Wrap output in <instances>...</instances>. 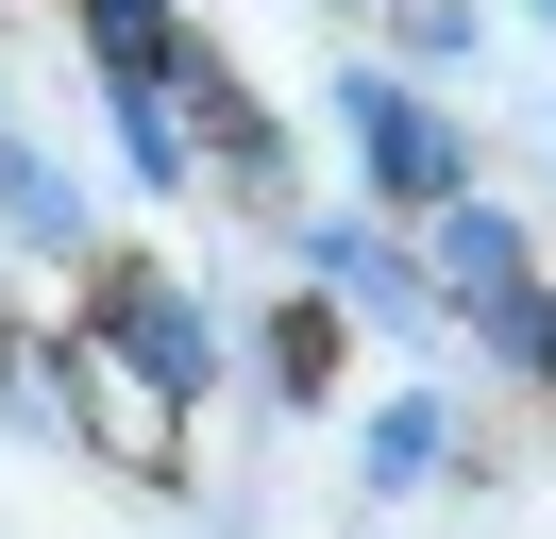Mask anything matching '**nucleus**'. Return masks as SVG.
<instances>
[{
    "label": "nucleus",
    "instance_id": "1",
    "mask_svg": "<svg viewBox=\"0 0 556 539\" xmlns=\"http://www.w3.org/2000/svg\"><path fill=\"white\" fill-rule=\"evenodd\" d=\"M354 135H371V168H388V186H455V135L421 118L405 85H354Z\"/></svg>",
    "mask_w": 556,
    "mask_h": 539
},
{
    "label": "nucleus",
    "instance_id": "2",
    "mask_svg": "<svg viewBox=\"0 0 556 539\" xmlns=\"http://www.w3.org/2000/svg\"><path fill=\"white\" fill-rule=\"evenodd\" d=\"M118 354H136L152 388H203V321H186V303H152V287H118Z\"/></svg>",
    "mask_w": 556,
    "mask_h": 539
},
{
    "label": "nucleus",
    "instance_id": "3",
    "mask_svg": "<svg viewBox=\"0 0 556 539\" xmlns=\"http://www.w3.org/2000/svg\"><path fill=\"white\" fill-rule=\"evenodd\" d=\"M320 270H338L354 303H405V270H388V236H354V220H320Z\"/></svg>",
    "mask_w": 556,
    "mask_h": 539
}]
</instances>
